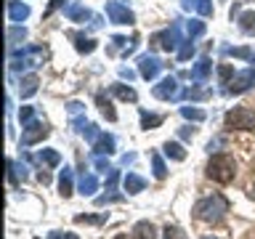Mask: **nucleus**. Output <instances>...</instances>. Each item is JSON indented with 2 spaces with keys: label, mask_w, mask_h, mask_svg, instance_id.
Listing matches in <instances>:
<instances>
[{
  "label": "nucleus",
  "mask_w": 255,
  "mask_h": 239,
  "mask_svg": "<svg viewBox=\"0 0 255 239\" xmlns=\"http://www.w3.org/2000/svg\"><path fill=\"white\" fill-rule=\"evenodd\" d=\"M226 213H229V202L223 194H207L194 205V218L205 223H218Z\"/></svg>",
  "instance_id": "nucleus-1"
},
{
  "label": "nucleus",
  "mask_w": 255,
  "mask_h": 239,
  "mask_svg": "<svg viewBox=\"0 0 255 239\" xmlns=\"http://www.w3.org/2000/svg\"><path fill=\"white\" fill-rule=\"evenodd\" d=\"M237 175V165L234 157L229 154H213L210 162H207V178L215 183H231Z\"/></svg>",
  "instance_id": "nucleus-2"
},
{
  "label": "nucleus",
  "mask_w": 255,
  "mask_h": 239,
  "mask_svg": "<svg viewBox=\"0 0 255 239\" xmlns=\"http://www.w3.org/2000/svg\"><path fill=\"white\" fill-rule=\"evenodd\" d=\"M226 127L231 130H253L255 127V112L247 109V107H234L226 112Z\"/></svg>",
  "instance_id": "nucleus-3"
},
{
  "label": "nucleus",
  "mask_w": 255,
  "mask_h": 239,
  "mask_svg": "<svg viewBox=\"0 0 255 239\" xmlns=\"http://www.w3.org/2000/svg\"><path fill=\"white\" fill-rule=\"evenodd\" d=\"M45 51L43 48H27V51H19L11 56V69H24V67H37L43 61Z\"/></svg>",
  "instance_id": "nucleus-4"
},
{
  "label": "nucleus",
  "mask_w": 255,
  "mask_h": 239,
  "mask_svg": "<svg viewBox=\"0 0 255 239\" xmlns=\"http://www.w3.org/2000/svg\"><path fill=\"white\" fill-rule=\"evenodd\" d=\"M107 16H109L115 24H135L133 11H128V8L120 3V0H109V3H107Z\"/></svg>",
  "instance_id": "nucleus-5"
},
{
  "label": "nucleus",
  "mask_w": 255,
  "mask_h": 239,
  "mask_svg": "<svg viewBox=\"0 0 255 239\" xmlns=\"http://www.w3.org/2000/svg\"><path fill=\"white\" fill-rule=\"evenodd\" d=\"M24 127V133H21V146H32V143H37V141H43L45 135H48V127L45 125H40V122H29V125H21Z\"/></svg>",
  "instance_id": "nucleus-6"
},
{
  "label": "nucleus",
  "mask_w": 255,
  "mask_h": 239,
  "mask_svg": "<svg viewBox=\"0 0 255 239\" xmlns=\"http://www.w3.org/2000/svg\"><path fill=\"white\" fill-rule=\"evenodd\" d=\"M250 85H255V67H253V69H245V72H239V75L231 77L229 91H231V93H242V91H247Z\"/></svg>",
  "instance_id": "nucleus-7"
},
{
  "label": "nucleus",
  "mask_w": 255,
  "mask_h": 239,
  "mask_svg": "<svg viewBox=\"0 0 255 239\" xmlns=\"http://www.w3.org/2000/svg\"><path fill=\"white\" fill-rule=\"evenodd\" d=\"M159 69H162V64H159L157 56H141L138 59V72H141V77L143 80H154L159 75Z\"/></svg>",
  "instance_id": "nucleus-8"
},
{
  "label": "nucleus",
  "mask_w": 255,
  "mask_h": 239,
  "mask_svg": "<svg viewBox=\"0 0 255 239\" xmlns=\"http://www.w3.org/2000/svg\"><path fill=\"white\" fill-rule=\"evenodd\" d=\"M154 96H157V99H165V101L178 99L181 91H178V83H175V77H165L159 85H154Z\"/></svg>",
  "instance_id": "nucleus-9"
},
{
  "label": "nucleus",
  "mask_w": 255,
  "mask_h": 239,
  "mask_svg": "<svg viewBox=\"0 0 255 239\" xmlns=\"http://www.w3.org/2000/svg\"><path fill=\"white\" fill-rule=\"evenodd\" d=\"M77 189H80V194H83V197H93L96 191H99V178H96L93 173H83V175H80Z\"/></svg>",
  "instance_id": "nucleus-10"
},
{
  "label": "nucleus",
  "mask_w": 255,
  "mask_h": 239,
  "mask_svg": "<svg viewBox=\"0 0 255 239\" xmlns=\"http://www.w3.org/2000/svg\"><path fill=\"white\" fill-rule=\"evenodd\" d=\"M123 186H125L128 194H141V191L146 189V181H143L138 173H128L123 178Z\"/></svg>",
  "instance_id": "nucleus-11"
},
{
  "label": "nucleus",
  "mask_w": 255,
  "mask_h": 239,
  "mask_svg": "<svg viewBox=\"0 0 255 239\" xmlns=\"http://www.w3.org/2000/svg\"><path fill=\"white\" fill-rule=\"evenodd\" d=\"M72 191H75V175H72L69 167H64L59 175V194L67 199V197H72Z\"/></svg>",
  "instance_id": "nucleus-12"
},
{
  "label": "nucleus",
  "mask_w": 255,
  "mask_h": 239,
  "mask_svg": "<svg viewBox=\"0 0 255 239\" xmlns=\"http://www.w3.org/2000/svg\"><path fill=\"white\" fill-rule=\"evenodd\" d=\"M133 239H157V229L149 221H138L133 226Z\"/></svg>",
  "instance_id": "nucleus-13"
},
{
  "label": "nucleus",
  "mask_w": 255,
  "mask_h": 239,
  "mask_svg": "<svg viewBox=\"0 0 255 239\" xmlns=\"http://www.w3.org/2000/svg\"><path fill=\"white\" fill-rule=\"evenodd\" d=\"M69 37L75 40V48H77L80 53H93L96 51V40L85 37L83 32H69Z\"/></svg>",
  "instance_id": "nucleus-14"
},
{
  "label": "nucleus",
  "mask_w": 255,
  "mask_h": 239,
  "mask_svg": "<svg viewBox=\"0 0 255 239\" xmlns=\"http://www.w3.org/2000/svg\"><path fill=\"white\" fill-rule=\"evenodd\" d=\"M29 16V5H21V3H13V0H8V19L13 24L16 21H24Z\"/></svg>",
  "instance_id": "nucleus-15"
},
{
  "label": "nucleus",
  "mask_w": 255,
  "mask_h": 239,
  "mask_svg": "<svg viewBox=\"0 0 255 239\" xmlns=\"http://www.w3.org/2000/svg\"><path fill=\"white\" fill-rule=\"evenodd\" d=\"M162 149H165V157L175 159V162H183V159H186V149H183L178 141H165Z\"/></svg>",
  "instance_id": "nucleus-16"
},
{
  "label": "nucleus",
  "mask_w": 255,
  "mask_h": 239,
  "mask_svg": "<svg viewBox=\"0 0 255 239\" xmlns=\"http://www.w3.org/2000/svg\"><path fill=\"white\" fill-rule=\"evenodd\" d=\"M112 151H115V138L107 133H101L99 141L93 143V154H112Z\"/></svg>",
  "instance_id": "nucleus-17"
},
{
  "label": "nucleus",
  "mask_w": 255,
  "mask_h": 239,
  "mask_svg": "<svg viewBox=\"0 0 255 239\" xmlns=\"http://www.w3.org/2000/svg\"><path fill=\"white\" fill-rule=\"evenodd\" d=\"M37 85H40L37 75H27V77H21V85H19V93H21V99H29V96L37 91Z\"/></svg>",
  "instance_id": "nucleus-18"
},
{
  "label": "nucleus",
  "mask_w": 255,
  "mask_h": 239,
  "mask_svg": "<svg viewBox=\"0 0 255 239\" xmlns=\"http://www.w3.org/2000/svg\"><path fill=\"white\" fill-rule=\"evenodd\" d=\"M37 162L48 165V167H56L61 162V154H59V151H53V149H40L37 151Z\"/></svg>",
  "instance_id": "nucleus-19"
},
{
  "label": "nucleus",
  "mask_w": 255,
  "mask_h": 239,
  "mask_svg": "<svg viewBox=\"0 0 255 239\" xmlns=\"http://www.w3.org/2000/svg\"><path fill=\"white\" fill-rule=\"evenodd\" d=\"M67 19L72 21H85V19H91V11H88L85 5H80V3H72L67 8Z\"/></svg>",
  "instance_id": "nucleus-20"
},
{
  "label": "nucleus",
  "mask_w": 255,
  "mask_h": 239,
  "mask_svg": "<svg viewBox=\"0 0 255 239\" xmlns=\"http://www.w3.org/2000/svg\"><path fill=\"white\" fill-rule=\"evenodd\" d=\"M183 8H194L202 16H213V3L210 0H183Z\"/></svg>",
  "instance_id": "nucleus-21"
},
{
  "label": "nucleus",
  "mask_w": 255,
  "mask_h": 239,
  "mask_svg": "<svg viewBox=\"0 0 255 239\" xmlns=\"http://www.w3.org/2000/svg\"><path fill=\"white\" fill-rule=\"evenodd\" d=\"M210 69H213L210 59H199V61H197V67L191 69V80H199V83H202V80L210 75Z\"/></svg>",
  "instance_id": "nucleus-22"
},
{
  "label": "nucleus",
  "mask_w": 255,
  "mask_h": 239,
  "mask_svg": "<svg viewBox=\"0 0 255 239\" xmlns=\"http://www.w3.org/2000/svg\"><path fill=\"white\" fill-rule=\"evenodd\" d=\"M96 104H99V109H101V115H104V117H107V120H109V122H115V120H117V112H115V109H112V101H109V99H104V93H99V96H96Z\"/></svg>",
  "instance_id": "nucleus-23"
},
{
  "label": "nucleus",
  "mask_w": 255,
  "mask_h": 239,
  "mask_svg": "<svg viewBox=\"0 0 255 239\" xmlns=\"http://www.w3.org/2000/svg\"><path fill=\"white\" fill-rule=\"evenodd\" d=\"M239 29L245 35H255V11H245L239 16Z\"/></svg>",
  "instance_id": "nucleus-24"
},
{
  "label": "nucleus",
  "mask_w": 255,
  "mask_h": 239,
  "mask_svg": "<svg viewBox=\"0 0 255 239\" xmlns=\"http://www.w3.org/2000/svg\"><path fill=\"white\" fill-rule=\"evenodd\" d=\"M162 125V115H151V112H141V127L143 130H154Z\"/></svg>",
  "instance_id": "nucleus-25"
},
{
  "label": "nucleus",
  "mask_w": 255,
  "mask_h": 239,
  "mask_svg": "<svg viewBox=\"0 0 255 239\" xmlns=\"http://www.w3.org/2000/svg\"><path fill=\"white\" fill-rule=\"evenodd\" d=\"M8 178H11V183H16V181H24L27 178V167L24 165H19V162H13V159H8Z\"/></svg>",
  "instance_id": "nucleus-26"
},
{
  "label": "nucleus",
  "mask_w": 255,
  "mask_h": 239,
  "mask_svg": "<svg viewBox=\"0 0 255 239\" xmlns=\"http://www.w3.org/2000/svg\"><path fill=\"white\" fill-rule=\"evenodd\" d=\"M112 93H115L117 99H123V101H135V99H138L133 88H125V85H120V83H117V85H112Z\"/></svg>",
  "instance_id": "nucleus-27"
},
{
  "label": "nucleus",
  "mask_w": 255,
  "mask_h": 239,
  "mask_svg": "<svg viewBox=\"0 0 255 239\" xmlns=\"http://www.w3.org/2000/svg\"><path fill=\"white\" fill-rule=\"evenodd\" d=\"M151 167H154V178H159V181H162L165 175H167V167H165L162 157H159L157 151H154V154H151Z\"/></svg>",
  "instance_id": "nucleus-28"
},
{
  "label": "nucleus",
  "mask_w": 255,
  "mask_h": 239,
  "mask_svg": "<svg viewBox=\"0 0 255 239\" xmlns=\"http://www.w3.org/2000/svg\"><path fill=\"white\" fill-rule=\"evenodd\" d=\"M24 37H27V29H24V27H11V29H8V45H16V43H19V40H24Z\"/></svg>",
  "instance_id": "nucleus-29"
},
{
  "label": "nucleus",
  "mask_w": 255,
  "mask_h": 239,
  "mask_svg": "<svg viewBox=\"0 0 255 239\" xmlns=\"http://www.w3.org/2000/svg\"><path fill=\"white\" fill-rule=\"evenodd\" d=\"M181 115L186 120H194V122H202L205 120V112L202 109H191V107H181Z\"/></svg>",
  "instance_id": "nucleus-30"
},
{
  "label": "nucleus",
  "mask_w": 255,
  "mask_h": 239,
  "mask_svg": "<svg viewBox=\"0 0 255 239\" xmlns=\"http://www.w3.org/2000/svg\"><path fill=\"white\" fill-rule=\"evenodd\" d=\"M223 53L226 56H237V59H253V51L250 48H223Z\"/></svg>",
  "instance_id": "nucleus-31"
},
{
  "label": "nucleus",
  "mask_w": 255,
  "mask_h": 239,
  "mask_svg": "<svg viewBox=\"0 0 255 239\" xmlns=\"http://www.w3.org/2000/svg\"><path fill=\"white\" fill-rule=\"evenodd\" d=\"M75 221L77 223H96V226H99V223L107 221V213H101V215H77Z\"/></svg>",
  "instance_id": "nucleus-32"
},
{
  "label": "nucleus",
  "mask_w": 255,
  "mask_h": 239,
  "mask_svg": "<svg viewBox=\"0 0 255 239\" xmlns=\"http://www.w3.org/2000/svg\"><path fill=\"white\" fill-rule=\"evenodd\" d=\"M93 165H96V170H101V173H109L112 170L109 159L104 157V154H93Z\"/></svg>",
  "instance_id": "nucleus-33"
},
{
  "label": "nucleus",
  "mask_w": 255,
  "mask_h": 239,
  "mask_svg": "<svg viewBox=\"0 0 255 239\" xmlns=\"http://www.w3.org/2000/svg\"><path fill=\"white\" fill-rule=\"evenodd\" d=\"M218 77H221V83L226 85L229 77H234V67H231V64H221V67H218Z\"/></svg>",
  "instance_id": "nucleus-34"
},
{
  "label": "nucleus",
  "mask_w": 255,
  "mask_h": 239,
  "mask_svg": "<svg viewBox=\"0 0 255 239\" xmlns=\"http://www.w3.org/2000/svg\"><path fill=\"white\" fill-rule=\"evenodd\" d=\"M32 117H35V109H32V107H21V109H19V122H21V125H29Z\"/></svg>",
  "instance_id": "nucleus-35"
},
{
  "label": "nucleus",
  "mask_w": 255,
  "mask_h": 239,
  "mask_svg": "<svg viewBox=\"0 0 255 239\" xmlns=\"http://www.w3.org/2000/svg\"><path fill=\"white\" fill-rule=\"evenodd\" d=\"M186 29H189L191 37H197V35H202V32H205V24H202V21H189Z\"/></svg>",
  "instance_id": "nucleus-36"
},
{
  "label": "nucleus",
  "mask_w": 255,
  "mask_h": 239,
  "mask_svg": "<svg viewBox=\"0 0 255 239\" xmlns=\"http://www.w3.org/2000/svg\"><path fill=\"white\" fill-rule=\"evenodd\" d=\"M165 239H186V234H183L181 229H175V226H167L165 229Z\"/></svg>",
  "instance_id": "nucleus-37"
},
{
  "label": "nucleus",
  "mask_w": 255,
  "mask_h": 239,
  "mask_svg": "<svg viewBox=\"0 0 255 239\" xmlns=\"http://www.w3.org/2000/svg\"><path fill=\"white\" fill-rule=\"evenodd\" d=\"M48 239H77V234H72V231H51Z\"/></svg>",
  "instance_id": "nucleus-38"
},
{
  "label": "nucleus",
  "mask_w": 255,
  "mask_h": 239,
  "mask_svg": "<svg viewBox=\"0 0 255 239\" xmlns=\"http://www.w3.org/2000/svg\"><path fill=\"white\" fill-rule=\"evenodd\" d=\"M191 53H194V45H191V43H186V45H183V48H181V53H178V59H181V61H186V59H189V56H191Z\"/></svg>",
  "instance_id": "nucleus-39"
},
{
  "label": "nucleus",
  "mask_w": 255,
  "mask_h": 239,
  "mask_svg": "<svg viewBox=\"0 0 255 239\" xmlns=\"http://www.w3.org/2000/svg\"><path fill=\"white\" fill-rule=\"evenodd\" d=\"M59 5H64V0H51V5H48L45 16H51V11H53V8H59Z\"/></svg>",
  "instance_id": "nucleus-40"
},
{
  "label": "nucleus",
  "mask_w": 255,
  "mask_h": 239,
  "mask_svg": "<svg viewBox=\"0 0 255 239\" xmlns=\"http://www.w3.org/2000/svg\"><path fill=\"white\" fill-rule=\"evenodd\" d=\"M67 109L72 112V115H75V112H80V109H83V104H77V101H72V104H67Z\"/></svg>",
  "instance_id": "nucleus-41"
},
{
  "label": "nucleus",
  "mask_w": 255,
  "mask_h": 239,
  "mask_svg": "<svg viewBox=\"0 0 255 239\" xmlns=\"http://www.w3.org/2000/svg\"><path fill=\"white\" fill-rule=\"evenodd\" d=\"M135 162V154H125L123 157V165H133Z\"/></svg>",
  "instance_id": "nucleus-42"
},
{
  "label": "nucleus",
  "mask_w": 255,
  "mask_h": 239,
  "mask_svg": "<svg viewBox=\"0 0 255 239\" xmlns=\"http://www.w3.org/2000/svg\"><path fill=\"white\" fill-rule=\"evenodd\" d=\"M191 133H194V130H189V127H181V138H191Z\"/></svg>",
  "instance_id": "nucleus-43"
},
{
  "label": "nucleus",
  "mask_w": 255,
  "mask_h": 239,
  "mask_svg": "<svg viewBox=\"0 0 255 239\" xmlns=\"http://www.w3.org/2000/svg\"><path fill=\"white\" fill-rule=\"evenodd\" d=\"M120 75H123V77H128V80H133V77H135L130 69H120Z\"/></svg>",
  "instance_id": "nucleus-44"
},
{
  "label": "nucleus",
  "mask_w": 255,
  "mask_h": 239,
  "mask_svg": "<svg viewBox=\"0 0 255 239\" xmlns=\"http://www.w3.org/2000/svg\"><path fill=\"white\" fill-rule=\"evenodd\" d=\"M250 197L255 199V183H253V186H250Z\"/></svg>",
  "instance_id": "nucleus-45"
},
{
  "label": "nucleus",
  "mask_w": 255,
  "mask_h": 239,
  "mask_svg": "<svg viewBox=\"0 0 255 239\" xmlns=\"http://www.w3.org/2000/svg\"><path fill=\"white\" fill-rule=\"evenodd\" d=\"M199 239H218V237H210V234H205V237H199Z\"/></svg>",
  "instance_id": "nucleus-46"
},
{
  "label": "nucleus",
  "mask_w": 255,
  "mask_h": 239,
  "mask_svg": "<svg viewBox=\"0 0 255 239\" xmlns=\"http://www.w3.org/2000/svg\"><path fill=\"white\" fill-rule=\"evenodd\" d=\"M115 239H128V234H120V237H115Z\"/></svg>",
  "instance_id": "nucleus-47"
}]
</instances>
